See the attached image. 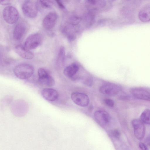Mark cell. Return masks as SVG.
<instances>
[{"label": "cell", "mask_w": 150, "mask_h": 150, "mask_svg": "<svg viewBox=\"0 0 150 150\" xmlns=\"http://www.w3.org/2000/svg\"><path fill=\"white\" fill-rule=\"evenodd\" d=\"M16 76L21 79L30 78L34 72V69L31 65L27 63H22L16 66L14 69Z\"/></svg>", "instance_id": "cell-1"}, {"label": "cell", "mask_w": 150, "mask_h": 150, "mask_svg": "<svg viewBox=\"0 0 150 150\" xmlns=\"http://www.w3.org/2000/svg\"><path fill=\"white\" fill-rule=\"evenodd\" d=\"M3 16L6 23L9 24H13L18 21L19 15L18 10L15 7L8 6L4 9Z\"/></svg>", "instance_id": "cell-2"}, {"label": "cell", "mask_w": 150, "mask_h": 150, "mask_svg": "<svg viewBox=\"0 0 150 150\" xmlns=\"http://www.w3.org/2000/svg\"><path fill=\"white\" fill-rule=\"evenodd\" d=\"M22 9L24 15L30 18H35L38 13L37 4L30 0L23 3Z\"/></svg>", "instance_id": "cell-3"}, {"label": "cell", "mask_w": 150, "mask_h": 150, "mask_svg": "<svg viewBox=\"0 0 150 150\" xmlns=\"http://www.w3.org/2000/svg\"><path fill=\"white\" fill-rule=\"evenodd\" d=\"M96 122L100 126L105 127L108 126L110 121V117L106 111L99 110L96 111L94 115Z\"/></svg>", "instance_id": "cell-4"}, {"label": "cell", "mask_w": 150, "mask_h": 150, "mask_svg": "<svg viewBox=\"0 0 150 150\" xmlns=\"http://www.w3.org/2000/svg\"><path fill=\"white\" fill-rule=\"evenodd\" d=\"M121 88L119 85L112 83H106L103 84L99 88L102 93L109 96H115L118 93Z\"/></svg>", "instance_id": "cell-5"}, {"label": "cell", "mask_w": 150, "mask_h": 150, "mask_svg": "<svg viewBox=\"0 0 150 150\" xmlns=\"http://www.w3.org/2000/svg\"><path fill=\"white\" fill-rule=\"evenodd\" d=\"M71 98L75 104L82 107L88 105L90 102L88 96L82 93L78 92H73L71 95Z\"/></svg>", "instance_id": "cell-6"}, {"label": "cell", "mask_w": 150, "mask_h": 150, "mask_svg": "<svg viewBox=\"0 0 150 150\" xmlns=\"http://www.w3.org/2000/svg\"><path fill=\"white\" fill-rule=\"evenodd\" d=\"M134 129V135L139 140L144 137L145 133V127L144 123L140 120L135 119L131 122Z\"/></svg>", "instance_id": "cell-7"}, {"label": "cell", "mask_w": 150, "mask_h": 150, "mask_svg": "<svg viewBox=\"0 0 150 150\" xmlns=\"http://www.w3.org/2000/svg\"><path fill=\"white\" fill-rule=\"evenodd\" d=\"M41 41L40 35L38 33H34L30 35L27 38L24 46L29 50H33L40 45Z\"/></svg>", "instance_id": "cell-8"}, {"label": "cell", "mask_w": 150, "mask_h": 150, "mask_svg": "<svg viewBox=\"0 0 150 150\" xmlns=\"http://www.w3.org/2000/svg\"><path fill=\"white\" fill-rule=\"evenodd\" d=\"M130 92L134 97L139 99L149 101L150 92L149 91L141 88H131Z\"/></svg>", "instance_id": "cell-9"}, {"label": "cell", "mask_w": 150, "mask_h": 150, "mask_svg": "<svg viewBox=\"0 0 150 150\" xmlns=\"http://www.w3.org/2000/svg\"><path fill=\"white\" fill-rule=\"evenodd\" d=\"M57 20V13L54 12L49 13L44 17L42 21V25L45 29L49 30L55 25Z\"/></svg>", "instance_id": "cell-10"}, {"label": "cell", "mask_w": 150, "mask_h": 150, "mask_svg": "<svg viewBox=\"0 0 150 150\" xmlns=\"http://www.w3.org/2000/svg\"><path fill=\"white\" fill-rule=\"evenodd\" d=\"M27 27L26 24L22 22L18 23L15 26L13 32L14 39L18 41L22 39L26 34Z\"/></svg>", "instance_id": "cell-11"}, {"label": "cell", "mask_w": 150, "mask_h": 150, "mask_svg": "<svg viewBox=\"0 0 150 150\" xmlns=\"http://www.w3.org/2000/svg\"><path fill=\"white\" fill-rule=\"evenodd\" d=\"M16 52L21 57L26 59H31L33 58L34 54L24 46L19 45L15 46Z\"/></svg>", "instance_id": "cell-12"}, {"label": "cell", "mask_w": 150, "mask_h": 150, "mask_svg": "<svg viewBox=\"0 0 150 150\" xmlns=\"http://www.w3.org/2000/svg\"><path fill=\"white\" fill-rule=\"evenodd\" d=\"M42 96L47 101L52 102L58 98L59 94L55 90L51 88H45L41 92Z\"/></svg>", "instance_id": "cell-13"}, {"label": "cell", "mask_w": 150, "mask_h": 150, "mask_svg": "<svg viewBox=\"0 0 150 150\" xmlns=\"http://www.w3.org/2000/svg\"><path fill=\"white\" fill-rule=\"evenodd\" d=\"M139 19L143 22H147L150 20V7L149 5L145 6L140 10L138 14Z\"/></svg>", "instance_id": "cell-14"}, {"label": "cell", "mask_w": 150, "mask_h": 150, "mask_svg": "<svg viewBox=\"0 0 150 150\" xmlns=\"http://www.w3.org/2000/svg\"><path fill=\"white\" fill-rule=\"evenodd\" d=\"M79 67L76 64H72L66 67L64 70V74L66 76L72 78L78 71Z\"/></svg>", "instance_id": "cell-15"}, {"label": "cell", "mask_w": 150, "mask_h": 150, "mask_svg": "<svg viewBox=\"0 0 150 150\" xmlns=\"http://www.w3.org/2000/svg\"><path fill=\"white\" fill-rule=\"evenodd\" d=\"M38 81L41 85L47 87L53 86L55 83L54 79L49 74L39 77Z\"/></svg>", "instance_id": "cell-16"}, {"label": "cell", "mask_w": 150, "mask_h": 150, "mask_svg": "<svg viewBox=\"0 0 150 150\" xmlns=\"http://www.w3.org/2000/svg\"><path fill=\"white\" fill-rule=\"evenodd\" d=\"M65 60V51L64 48L61 47L59 49L58 55L57 64L59 67H62L64 65Z\"/></svg>", "instance_id": "cell-17"}, {"label": "cell", "mask_w": 150, "mask_h": 150, "mask_svg": "<svg viewBox=\"0 0 150 150\" xmlns=\"http://www.w3.org/2000/svg\"><path fill=\"white\" fill-rule=\"evenodd\" d=\"M140 120L144 123L149 125L150 110L149 109H146L142 112L140 116Z\"/></svg>", "instance_id": "cell-18"}, {"label": "cell", "mask_w": 150, "mask_h": 150, "mask_svg": "<svg viewBox=\"0 0 150 150\" xmlns=\"http://www.w3.org/2000/svg\"><path fill=\"white\" fill-rule=\"evenodd\" d=\"M94 16L91 12L85 14L83 18V21L87 26H91L93 24L94 21Z\"/></svg>", "instance_id": "cell-19"}, {"label": "cell", "mask_w": 150, "mask_h": 150, "mask_svg": "<svg viewBox=\"0 0 150 150\" xmlns=\"http://www.w3.org/2000/svg\"><path fill=\"white\" fill-rule=\"evenodd\" d=\"M4 47L0 45V65L3 66L4 65L8 64V58L6 57Z\"/></svg>", "instance_id": "cell-20"}, {"label": "cell", "mask_w": 150, "mask_h": 150, "mask_svg": "<svg viewBox=\"0 0 150 150\" xmlns=\"http://www.w3.org/2000/svg\"><path fill=\"white\" fill-rule=\"evenodd\" d=\"M82 20V18L77 16H73L68 19V23L71 25H76L79 24Z\"/></svg>", "instance_id": "cell-21"}, {"label": "cell", "mask_w": 150, "mask_h": 150, "mask_svg": "<svg viewBox=\"0 0 150 150\" xmlns=\"http://www.w3.org/2000/svg\"><path fill=\"white\" fill-rule=\"evenodd\" d=\"M91 4L100 7H104L106 4L105 0H87Z\"/></svg>", "instance_id": "cell-22"}, {"label": "cell", "mask_w": 150, "mask_h": 150, "mask_svg": "<svg viewBox=\"0 0 150 150\" xmlns=\"http://www.w3.org/2000/svg\"><path fill=\"white\" fill-rule=\"evenodd\" d=\"M38 4L42 8H49L52 7L53 4L49 0H37Z\"/></svg>", "instance_id": "cell-23"}, {"label": "cell", "mask_w": 150, "mask_h": 150, "mask_svg": "<svg viewBox=\"0 0 150 150\" xmlns=\"http://www.w3.org/2000/svg\"><path fill=\"white\" fill-rule=\"evenodd\" d=\"M111 133L112 136L117 139H119L120 137L121 133L117 129H115L112 130Z\"/></svg>", "instance_id": "cell-24"}, {"label": "cell", "mask_w": 150, "mask_h": 150, "mask_svg": "<svg viewBox=\"0 0 150 150\" xmlns=\"http://www.w3.org/2000/svg\"><path fill=\"white\" fill-rule=\"evenodd\" d=\"M104 102L106 105L110 107H112L114 105V102L110 98H105L104 100Z\"/></svg>", "instance_id": "cell-25"}, {"label": "cell", "mask_w": 150, "mask_h": 150, "mask_svg": "<svg viewBox=\"0 0 150 150\" xmlns=\"http://www.w3.org/2000/svg\"><path fill=\"white\" fill-rule=\"evenodd\" d=\"M13 0H0V4L3 5H7L11 4Z\"/></svg>", "instance_id": "cell-26"}, {"label": "cell", "mask_w": 150, "mask_h": 150, "mask_svg": "<svg viewBox=\"0 0 150 150\" xmlns=\"http://www.w3.org/2000/svg\"><path fill=\"white\" fill-rule=\"evenodd\" d=\"M59 7L62 9H65V6L63 4L62 0H55Z\"/></svg>", "instance_id": "cell-27"}, {"label": "cell", "mask_w": 150, "mask_h": 150, "mask_svg": "<svg viewBox=\"0 0 150 150\" xmlns=\"http://www.w3.org/2000/svg\"><path fill=\"white\" fill-rule=\"evenodd\" d=\"M139 147L142 150H147L148 149V147L146 144L142 142L140 143L139 144Z\"/></svg>", "instance_id": "cell-28"}, {"label": "cell", "mask_w": 150, "mask_h": 150, "mask_svg": "<svg viewBox=\"0 0 150 150\" xmlns=\"http://www.w3.org/2000/svg\"><path fill=\"white\" fill-rule=\"evenodd\" d=\"M146 143L149 146L150 145V140L149 137H148L146 141Z\"/></svg>", "instance_id": "cell-29"}, {"label": "cell", "mask_w": 150, "mask_h": 150, "mask_svg": "<svg viewBox=\"0 0 150 150\" xmlns=\"http://www.w3.org/2000/svg\"><path fill=\"white\" fill-rule=\"evenodd\" d=\"M23 1V3L24 2L30 1V0H21Z\"/></svg>", "instance_id": "cell-30"}, {"label": "cell", "mask_w": 150, "mask_h": 150, "mask_svg": "<svg viewBox=\"0 0 150 150\" xmlns=\"http://www.w3.org/2000/svg\"><path fill=\"white\" fill-rule=\"evenodd\" d=\"M127 1H130V0H126Z\"/></svg>", "instance_id": "cell-31"}, {"label": "cell", "mask_w": 150, "mask_h": 150, "mask_svg": "<svg viewBox=\"0 0 150 150\" xmlns=\"http://www.w3.org/2000/svg\"></svg>", "instance_id": "cell-32"}]
</instances>
